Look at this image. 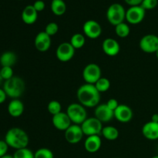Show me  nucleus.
Wrapping results in <instances>:
<instances>
[{
	"label": "nucleus",
	"mask_w": 158,
	"mask_h": 158,
	"mask_svg": "<svg viewBox=\"0 0 158 158\" xmlns=\"http://www.w3.org/2000/svg\"><path fill=\"white\" fill-rule=\"evenodd\" d=\"M116 158H119V157H116Z\"/></svg>",
	"instance_id": "44"
},
{
	"label": "nucleus",
	"mask_w": 158,
	"mask_h": 158,
	"mask_svg": "<svg viewBox=\"0 0 158 158\" xmlns=\"http://www.w3.org/2000/svg\"><path fill=\"white\" fill-rule=\"evenodd\" d=\"M102 49L104 53L109 56H115L120 52V46L118 42L113 38H107L103 40Z\"/></svg>",
	"instance_id": "17"
},
{
	"label": "nucleus",
	"mask_w": 158,
	"mask_h": 158,
	"mask_svg": "<svg viewBox=\"0 0 158 158\" xmlns=\"http://www.w3.org/2000/svg\"><path fill=\"white\" fill-rule=\"evenodd\" d=\"M8 113L12 117H19L24 112V104L19 99H12L8 105Z\"/></svg>",
	"instance_id": "21"
},
{
	"label": "nucleus",
	"mask_w": 158,
	"mask_h": 158,
	"mask_svg": "<svg viewBox=\"0 0 158 158\" xmlns=\"http://www.w3.org/2000/svg\"><path fill=\"white\" fill-rule=\"evenodd\" d=\"M35 49L42 52H46L51 46V36L48 35L45 31L39 32L34 41Z\"/></svg>",
	"instance_id": "16"
},
{
	"label": "nucleus",
	"mask_w": 158,
	"mask_h": 158,
	"mask_svg": "<svg viewBox=\"0 0 158 158\" xmlns=\"http://www.w3.org/2000/svg\"><path fill=\"white\" fill-rule=\"evenodd\" d=\"M56 57L60 62L66 63L73 58L75 55V49L70 43L63 42L58 46L56 49Z\"/></svg>",
	"instance_id": "10"
},
{
	"label": "nucleus",
	"mask_w": 158,
	"mask_h": 158,
	"mask_svg": "<svg viewBox=\"0 0 158 158\" xmlns=\"http://www.w3.org/2000/svg\"><path fill=\"white\" fill-rule=\"evenodd\" d=\"M114 118L120 123H128L133 118V110L126 104H120L114 110Z\"/></svg>",
	"instance_id": "15"
},
{
	"label": "nucleus",
	"mask_w": 158,
	"mask_h": 158,
	"mask_svg": "<svg viewBox=\"0 0 158 158\" xmlns=\"http://www.w3.org/2000/svg\"><path fill=\"white\" fill-rule=\"evenodd\" d=\"M2 89L7 97L12 99H18L24 94L26 84L21 77H13L4 82Z\"/></svg>",
	"instance_id": "3"
},
{
	"label": "nucleus",
	"mask_w": 158,
	"mask_h": 158,
	"mask_svg": "<svg viewBox=\"0 0 158 158\" xmlns=\"http://www.w3.org/2000/svg\"><path fill=\"white\" fill-rule=\"evenodd\" d=\"M51 10L56 15H62L66 12V4L63 0H52Z\"/></svg>",
	"instance_id": "23"
},
{
	"label": "nucleus",
	"mask_w": 158,
	"mask_h": 158,
	"mask_svg": "<svg viewBox=\"0 0 158 158\" xmlns=\"http://www.w3.org/2000/svg\"><path fill=\"white\" fill-rule=\"evenodd\" d=\"M47 110L49 114H52V116L56 115V114L62 112L61 103L57 100H52L48 103Z\"/></svg>",
	"instance_id": "29"
},
{
	"label": "nucleus",
	"mask_w": 158,
	"mask_h": 158,
	"mask_svg": "<svg viewBox=\"0 0 158 158\" xmlns=\"http://www.w3.org/2000/svg\"><path fill=\"white\" fill-rule=\"evenodd\" d=\"M106 105L109 106V108H110L112 110L114 111L120 104H119L118 101H117L116 99L112 98V99H110V100L106 102Z\"/></svg>",
	"instance_id": "36"
},
{
	"label": "nucleus",
	"mask_w": 158,
	"mask_h": 158,
	"mask_svg": "<svg viewBox=\"0 0 158 158\" xmlns=\"http://www.w3.org/2000/svg\"><path fill=\"white\" fill-rule=\"evenodd\" d=\"M101 138L99 135L88 136L84 142L85 150L91 154L97 152L101 148Z\"/></svg>",
	"instance_id": "19"
},
{
	"label": "nucleus",
	"mask_w": 158,
	"mask_h": 158,
	"mask_svg": "<svg viewBox=\"0 0 158 158\" xmlns=\"http://www.w3.org/2000/svg\"><path fill=\"white\" fill-rule=\"evenodd\" d=\"M146 10L141 6H131L126 11V20L132 25H137L143 20Z\"/></svg>",
	"instance_id": "9"
},
{
	"label": "nucleus",
	"mask_w": 158,
	"mask_h": 158,
	"mask_svg": "<svg viewBox=\"0 0 158 158\" xmlns=\"http://www.w3.org/2000/svg\"><path fill=\"white\" fill-rule=\"evenodd\" d=\"M82 130L86 136L92 135H100L103 130V123L100 122L97 118L94 117H89L86 118V120L82 123Z\"/></svg>",
	"instance_id": "6"
},
{
	"label": "nucleus",
	"mask_w": 158,
	"mask_h": 158,
	"mask_svg": "<svg viewBox=\"0 0 158 158\" xmlns=\"http://www.w3.org/2000/svg\"><path fill=\"white\" fill-rule=\"evenodd\" d=\"M17 62V56L12 51H6L0 56V65L2 66L12 67Z\"/></svg>",
	"instance_id": "22"
},
{
	"label": "nucleus",
	"mask_w": 158,
	"mask_h": 158,
	"mask_svg": "<svg viewBox=\"0 0 158 158\" xmlns=\"http://www.w3.org/2000/svg\"><path fill=\"white\" fill-rule=\"evenodd\" d=\"M13 158H34V153L29 148H22L16 150L14 153Z\"/></svg>",
	"instance_id": "28"
},
{
	"label": "nucleus",
	"mask_w": 158,
	"mask_h": 158,
	"mask_svg": "<svg viewBox=\"0 0 158 158\" xmlns=\"http://www.w3.org/2000/svg\"><path fill=\"white\" fill-rule=\"evenodd\" d=\"M65 139L68 143L76 144L80 142L83 139L84 134L80 125L72 124L67 130L64 131Z\"/></svg>",
	"instance_id": "12"
},
{
	"label": "nucleus",
	"mask_w": 158,
	"mask_h": 158,
	"mask_svg": "<svg viewBox=\"0 0 158 158\" xmlns=\"http://www.w3.org/2000/svg\"><path fill=\"white\" fill-rule=\"evenodd\" d=\"M115 32L120 38H126L129 35L131 32V29L128 24L125 23H121L115 26Z\"/></svg>",
	"instance_id": "26"
},
{
	"label": "nucleus",
	"mask_w": 158,
	"mask_h": 158,
	"mask_svg": "<svg viewBox=\"0 0 158 158\" xmlns=\"http://www.w3.org/2000/svg\"><path fill=\"white\" fill-rule=\"evenodd\" d=\"M94 115L100 122L106 123L114 118V111L109 108L106 103H102L96 106Z\"/></svg>",
	"instance_id": "13"
},
{
	"label": "nucleus",
	"mask_w": 158,
	"mask_h": 158,
	"mask_svg": "<svg viewBox=\"0 0 158 158\" xmlns=\"http://www.w3.org/2000/svg\"><path fill=\"white\" fill-rule=\"evenodd\" d=\"M102 135L108 140H115L119 137V131L115 127L106 126L103 127L101 132Z\"/></svg>",
	"instance_id": "24"
},
{
	"label": "nucleus",
	"mask_w": 158,
	"mask_h": 158,
	"mask_svg": "<svg viewBox=\"0 0 158 158\" xmlns=\"http://www.w3.org/2000/svg\"><path fill=\"white\" fill-rule=\"evenodd\" d=\"M9 150V145L7 144L6 141L2 140H0V157L6 155Z\"/></svg>",
	"instance_id": "34"
},
{
	"label": "nucleus",
	"mask_w": 158,
	"mask_h": 158,
	"mask_svg": "<svg viewBox=\"0 0 158 158\" xmlns=\"http://www.w3.org/2000/svg\"><path fill=\"white\" fill-rule=\"evenodd\" d=\"M58 31L59 26L57 25L56 23H54V22L49 23L46 26V28H45V32H46L48 35H50V36L56 35V34L58 32Z\"/></svg>",
	"instance_id": "32"
},
{
	"label": "nucleus",
	"mask_w": 158,
	"mask_h": 158,
	"mask_svg": "<svg viewBox=\"0 0 158 158\" xmlns=\"http://www.w3.org/2000/svg\"><path fill=\"white\" fill-rule=\"evenodd\" d=\"M142 134L143 137L150 140H155L158 139V123L149 121L145 123L142 128Z\"/></svg>",
	"instance_id": "18"
},
{
	"label": "nucleus",
	"mask_w": 158,
	"mask_h": 158,
	"mask_svg": "<svg viewBox=\"0 0 158 158\" xmlns=\"http://www.w3.org/2000/svg\"><path fill=\"white\" fill-rule=\"evenodd\" d=\"M127 4L130 5L131 6H140L143 0H124Z\"/></svg>",
	"instance_id": "37"
},
{
	"label": "nucleus",
	"mask_w": 158,
	"mask_h": 158,
	"mask_svg": "<svg viewBox=\"0 0 158 158\" xmlns=\"http://www.w3.org/2000/svg\"><path fill=\"white\" fill-rule=\"evenodd\" d=\"M158 4V0H143L140 6L145 10H151L154 9Z\"/></svg>",
	"instance_id": "33"
},
{
	"label": "nucleus",
	"mask_w": 158,
	"mask_h": 158,
	"mask_svg": "<svg viewBox=\"0 0 158 158\" xmlns=\"http://www.w3.org/2000/svg\"><path fill=\"white\" fill-rule=\"evenodd\" d=\"M106 19L113 26H116L126 19V10L120 3H113L106 11Z\"/></svg>",
	"instance_id": "4"
},
{
	"label": "nucleus",
	"mask_w": 158,
	"mask_h": 158,
	"mask_svg": "<svg viewBox=\"0 0 158 158\" xmlns=\"http://www.w3.org/2000/svg\"><path fill=\"white\" fill-rule=\"evenodd\" d=\"M6 97H7V96H6L4 89L0 87V104H2V103H3L6 101Z\"/></svg>",
	"instance_id": "38"
},
{
	"label": "nucleus",
	"mask_w": 158,
	"mask_h": 158,
	"mask_svg": "<svg viewBox=\"0 0 158 158\" xmlns=\"http://www.w3.org/2000/svg\"><path fill=\"white\" fill-rule=\"evenodd\" d=\"M83 30L84 35L91 40L99 38L102 34V27L100 23L92 19L85 22L83 26Z\"/></svg>",
	"instance_id": "11"
},
{
	"label": "nucleus",
	"mask_w": 158,
	"mask_h": 158,
	"mask_svg": "<svg viewBox=\"0 0 158 158\" xmlns=\"http://www.w3.org/2000/svg\"><path fill=\"white\" fill-rule=\"evenodd\" d=\"M2 82H3V79H2V77L1 73H0V86L2 84Z\"/></svg>",
	"instance_id": "41"
},
{
	"label": "nucleus",
	"mask_w": 158,
	"mask_h": 158,
	"mask_svg": "<svg viewBox=\"0 0 158 158\" xmlns=\"http://www.w3.org/2000/svg\"><path fill=\"white\" fill-rule=\"evenodd\" d=\"M155 54H156V56H157V58L158 59V50L155 52Z\"/></svg>",
	"instance_id": "42"
},
{
	"label": "nucleus",
	"mask_w": 158,
	"mask_h": 158,
	"mask_svg": "<svg viewBox=\"0 0 158 158\" xmlns=\"http://www.w3.org/2000/svg\"><path fill=\"white\" fill-rule=\"evenodd\" d=\"M0 158H13V156L9 155V154H6V155L3 156V157H0Z\"/></svg>",
	"instance_id": "40"
},
{
	"label": "nucleus",
	"mask_w": 158,
	"mask_h": 158,
	"mask_svg": "<svg viewBox=\"0 0 158 158\" xmlns=\"http://www.w3.org/2000/svg\"><path fill=\"white\" fill-rule=\"evenodd\" d=\"M140 49L147 53H155L158 50V36L154 34L143 35L139 43Z\"/></svg>",
	"instance_id": "8"
},
{
	"label": "nucleus",
	"mask_w": 158,
	"mask_h": 158,
	"mask_svg": "<svg viewBox=\"0 0 158 158\" xmlns=\"http://www.w3.org/2000/svg\"><path fill=\"white\" fill-rule=\"evenodd\" d=\"M52 123L57 130L61 131H65L72 125L70 118L67 114L64 112H60L56 115L52 116Z\"/></svg>",
	"instance_id": "14"
},
{
	"label": "nucleus",
	"mask_w": 158,
	"mask_h": 158,
	"mask_svg": "<svg viewBox=\"0 0 158 158\" xmlns=\"http://www.w3.org/2000/svg\"><path fill=\"white\" fill-rule=\"evenodd\" d=\"M5 141L7 143L9 147L16 151L27 148L29 138L24 130L19 127H12L6 133L5 136Z\"/></svg>",
	"instance_id": "2"
},
{
	"label": "nucleus",
	"mask_w": 158,
	"mask_h": 158,
	"mask_svg": "<svg viewBox=\"0 0 158 158\" xmlns=\"http://www.w3.org/2000/svg\"><path fill=\"white\" fill-rule=\"evenodd\" d=\"M0 73H1L3 80L5 81L14 77L12 67H9V66H2V68L0 69Z\"/></svg>",
	"instance_id": "31"
},
{
	"label": "nucleus",
	"mask_w": 158,
	"mask_h": 158,
	"mask_svg": "<svg viewBox=\"0 0 158 158\" xmlns=\"http://www.w3.org/2000/svg\"><path fill=\"white\" fill-rule=\"evenodd\" d=\"M69 43L73 46L75 49H81L86 43V38H85V35H83V34L75 33L72 35Z\"/></svg>",
	"instance_id": "25"
},
{
	"label": "nucleus",
	"mask_w": 158,
	"mask_h": 158,
	"mask_svg": "<svg viewBox=\"0 0 158 158\" xmlns=\"http://www.w3.org/2000/svg\"><path fill=\"white\" fill-rule=\"evenodd\" d=\"M151 121L155 122V123H158V114H153L151 117Z\"/></svg>",
	"instance_id": "39"
},
{
	"label": "nucleus",
	"mask_w": 158,
	"mask_h": 158,
	"mask_svg": "<svg viewBox=\"0 0 158 158\" xmlns=\"http://www.w3.org/2000/svg\"><path fill=\"white\" fill-rule=\"evenodd\" d=\"M32 6L38 12L44 10L45 7H46V4H45L44 1H43V0H36V1L34 2Z\"/></svg>",
	"instance_id": "35"
},
{
	"label": "nucleus",
	"mask_w": 158,
	"mask_h": 158,
	"mask_svg": "<svg viewBox=\"0 0 158 158\" xmlns=\"http://www.w3.org/2000/svg\"><path fill=\"white\" fill-rule=\"evenodd\" d=\"M83 78L86 83L95 84L101 78V69L96 63L86 65L83 70Z\"/></svg>",
	"instance_id": "7"
},
{
	"label": "nucleus",
	"mask_w": 158,
	"mask_h": 158,
	"mask_svg": "<svg viewBox=\"0 0 158 158\" xmlns=\"http://www.w3.org/2000/svg\"><path fill=\"white\" fill-rule=\"evenodd\" d=\"M66 114L74 124L81 125L87 118V112L85 106L80 103H70L67 107Z\"/></svg>",
	"instance_id": "5"
},
{
	"label": "nucleus",
	"mask_w": 158,
	"mask_h": 158,
	"mask_svg": "<svg viewBox=\"0 0 158 158\" xmlns=\"http://www.w3.org/2000/svg\"><path fill=\"white\" fill-rule=\"evenodd\" d=\"M151 158H158V155H156V156H154V157H151Z\"/></svg>",
	"instance_id": "43"
},
{
	"label": "nucleus",
	"mask_w": 158,
	"mask_h": 158,
	"mask_svg": "<svg viewBox=\"0 0 158 158\" xmlns=\"http://www.w3.org/2000/svg\"><path fill=\"white\" fill-rule=\"evenodd\" d=\"M157 150H158V148H157Z\"/></svg>",
	"instance_id": "45"
},
{
	"label": "nucleus",
	"mask_w": 158,
	"mask_h": 158,
	"mask_svg": "<svg viewBox=\"0 0 158 158\" xmlns=\"http://www.w3.org/2000/svg\"><path fill=\"white\" fill-rule=\"evenodd\" d=\"M21 17L23 23L27 25H32L36 22L38 12L35 10L32 5H28L23 9Z\"/></svg>",
	"instance_id": "20"
},
{
	"label": "nucleus",
	"mask_w": 158,
	"mask_h": 158,
	"mask_svg": "<svg viewBox=\"0 0 158 158\" xmlns=\"http://www.w3.org/2000/svg\"><path fill=\"white\" fill-rule=\"evenodd\" d=\"M97 90L100 93L106 92L110 87V82L107 78L105 77H101L97 83L94 84Z\"/></svg>",
	"instance_id": "27"
},
{
	"label": "nucleus",
	"mask_w": 158,
	"mask_h": 158,
	"mask_svg": "<svg viewBox=\"0 0 158 158\" xmlns=\"http://www.w3.org/2000/svg\"><path fill=\"white\" fill-rule=\"evenodd\" d=\"M34 158H54V154L51 150L43 148L34 153Z\"/></svg>",
	"instance_id": "30"
},
{
	"label": "nucleus",
	"mask_w": 158,
	"mask_h": 158,
	"mask_svg": "<svg viewBox=\"0 0 158 158\" xmlns=\"http://www.w3.org/2000/svg\"><path fill=\"white\" fill-rule=\"evenodd\" d=\"M77 97L80 104L85 107H96L100 100V93L94 84L85 83L79 87Z\"/></svg>",
	"instance_id": "1"
}]
</instances>
